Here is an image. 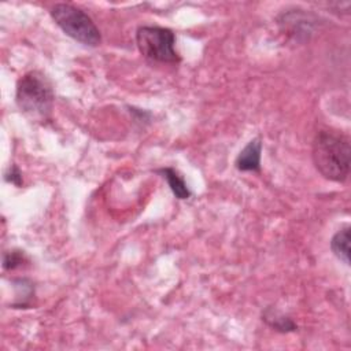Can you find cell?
<instances>
[{
  "label": "cell",
  "instance_id": "cell-1",
  "mask_svg": "<svg viewBox=\"0 0 351 351\" xmlns=\"http://www.w3.org/2000/svg\"><path fill=\"white\" fill-rule=\"evenodd\" d=\"M350 141L346 136L321 130L313 140L311 158L318 173L330 181L344 182L350 174Z\"/></svg>",
  "mask_w": 351,
  "mask_h": 351
},
{
  "label": "cell",
  "instance_id": "cell-2",
  "mask_svg": "<svg viewBox=\"0 0 351 351\" xmlns=\"http://www.w3.org/2000/svg\"><path fill=\"white\" fill-rule=\"evenodd\" d=\"M55 93L48 77L38 71H27L16 84L15 101L18 108L33 121L47 119L53 108Z\"/></svg>",
  "mask_w": 351,
  "mask_h": 351
},
{
  "label": "cell",
  "instance_id": "cell-3",
  "mask_svg": "<svg viewBox=\"0 0 351 351\" xmlns=\"http://www.w3.org/2000/svg\"><path fill=\"white\" fill-rule=\"evenodd\" d=\"M49 14L66 36L86 47L100 45L101 34L99 27L81 8L69 3H58L52 5Z\"/></svg>",
  "mask_w": 351,
  "mask_h": 351
},
{
  "label": "cell",
  "instance_id": "cell-4",
  "mask_svg": "<svg viewBox=\"0 0 351 351\" xmlns=\"http://www.w3.org/2000/svg\"><path fill=\"white\" fill-rule=\"evenodd\" d=\"M136 44L140 53L158 63H178L181 56L176 51V34L169 27L140 26L136 32Z\"/></svg>",
  "mask_w": 351,
  "mask_h": 351
},
{
  "label": "cell",
  "instance_id": "cell-5",
  "mask_svg": "<svg viewBox=\"0 0 351 351\" xmlns=\"http://www.w3.org/2000/svg\"><path fill=\"white\" fill-rule=\"evenodd\" d=\"M261 152L262 143L259 137L252 138L248 144L239 152L234 166L239 171H259L261 170Z\"/></svg>",
  "mask_w": 351,
  "mask_h": 351
},
{
  "label": "cell",
  "instance_id": "cell-6",
  "mask_svg": "<svg viewBox=\"0 0 351 351\" xmlns=\"http://www.w3.org/2000/svg\"><path fill=\"white\" fill-rule=\"evenodd\" d=\"M262 321L270 326L273 330L280 333H289L295 332L298 329V325L293 322V319L281 311H278L274 307H266L262 311Z\"/></svg>",
  "mask_w": 351,
  "mask_h": 351
},
{
  "label": "cell",
  "instance_id": "cell-7",
  "mask_svg": "<svg viewBox=\"0 0 351 351\" xmlns=\"http://www.w3.org/2000/svg\"><path fill=\"white\" fill-rule=\"evenodd\" d=\"M158 174H160L169 184L173 195L180 199V200H184V199H188L191 197V189L188 188L185 180L182 178V176L173 167H162V169H158L156 170Z\"/></svg>",
  "mask_w": 351,
  "mask_h": 351
},
{
  "label": "cell",
  "instance_id": "cell-8",
  "mask_svg": "<svg viewBox=\"0 0 351 351\" xmlns=\"http://www.w3.org/2000/svg\"><path fill=\"white\" fill-rule=\"evenodd\" d=\"M350 226H344L337 230L330 240L332 252L346 265H350Z\"/></svg>",
  "mask_w": 351,
  "mask_h": 351
},
{
  "label": "cell",
  "instance_id": "cell-9",
  "mask_svg": "<svg viewBox=\"0 0 351 351\" xmlns=\"http://www.w3.org/2000/svg\"><path fill=\"white\" fill-rule=\"evenodd\" d=\"M23 262H26V256L22 251H18V250L8 251L3 256V267L5 270H14V269L22 266Z\"/></svg>",
  "mask_w": 351,
  "mask_h": 351
},
{
  "label": "cell",
  "instance_id": "cell-10",
  "mask_svg": "<svg viewBox=\"0 0 351 351\" xmlns=\"http://www.w3.org/2000/svg\"><path fill=\"white\" fill-rule=\"evenodd\" d=\"M5 181H7V182H11V184H14V185H16V186H21V185H22V174H21L19 169H18L15 165L10 166L8 171L5 173Z\"/></svg>",
  "mask_w": 351,
  "mask_h": 351
}]
</instances>
